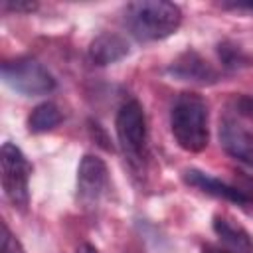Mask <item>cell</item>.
<instances>
[{
	"label": "cell",
	"instance_id": "18",
	"mask_svg": "<svg viewBox=\"0 0 253 253\" xmlns=\"http://www.w3.org/2000/svg\"><path fill=\"white\" fill-rule=\"evenodd\" d=\"M202 253H233V251H229L227 247H219V245H204L202 247Z\"/></svg>",
	"mask_w": 253,
	"mask_h": 253
},
{
	"label": "cell",
	"instance_id": "14",
	"mask_svg": "<svg viewBox=\"0 0 253 253\" xmlns=\"http://www.w3.org/2000/svg\"><path fill=\"white\" fill-rule=\"evenodd\" d=\"M0 253H24L20 241L12 235L6 223H2V239H0Z\"/></svg>",
	"mask_w": 253,
	"mask_h": 253
},
{
	"label": "cell",
	"instance_id": "6",
	"mask_svg": "<svg viewBox=\"0 0 253 253\" xmlns=\"http://www.w3.org/2000/svg\"><path fill=\"white\" fill-rule=\"evenodd\" d=\"M107 186H109L107 164L95 154H85L77 168V194L81 204L95 206L99 198L105 194Z\"/></svg>",
	"mask_w": 253,
	"mask_h": 253
},
{
	"label": "cell",
	"instance_id": "2",
	"mask_svg": "<svg viewBox=\"0 0 253 253\" xmlns=\"http://www.w3.org/2000/svg\"><path fill=\"white\" fill-rule=\"evenodd\" d=\"M170 130L180 148L202 152L208 146V107L196 93H180L170 109Z\"/></svg>",
	"mask_w": 253,
	"mask_h": 253
},
{
	"label": "cell",
	"instance_id": "15",
	"mask_svg": "<svg viewBox=\"0 0 253 253\" xmlns=\"http://www.w3.org/2000/svg\"><path fill=\"white\" fill-rule=\"evenodd\" d=\"M2 6L4 10H10V12H34L38 8L36 2H4Z\"/></svg>",
	"mask_w": 253,
	"mask_h": 253
},
{
	"label": "cell",
	"instance_id": "5",
	"mask_svg": "<svg viewBox=\"0 0 253 253\" xmlns=\"http://www.w3.org/2000/svg\"><path fill=\"white\" fill-rule=\"evenodd\" d=\"M117 138L130 162H140L146 148V119L142 105L136 99H130L121 105L115 119Z\"/></svg>",
	"mask_w": 253,
	"mask_h": 253
},
{
	"label": "cell",
	"instance_id": "7",
	"mask_svg": "<svg viewBox=\"0 0 253 253\" xmlns=\"http://www.w3.org/2000/svg\"><path fill=\"white\" fill-rule=\"evenodd\" d=\"M219 142L231 158L253 168V132H249L237 119L223 117L219 121Z\"/></svg>",
	"mask_w": 253,
	"mask_h": 253
},
{
	"label": "cell",
	"instance_id": "3",
	"mask_svg": "<svg viewBox=\"0 0 253 253\" xmlns=\"http://www.w3.org/2000/svg\"><path fill=\"white\" fill-rule=\"evenodd\" d=\"M4 83L26 97L47 95L55 89L53 75L34 57H18L2 65Z\"/></svg>",
	"mask_w": 253,
	"mask_h": 253
},
{
	"label": "cell",
	"instance_id": "8",
	"mask_svg": "<svg viewBox=\"0 0 253 253\" xmlns=\"http://www.w3.org/2000/svg\"><path fill=\"white\" fill-rule=\"evenodd\" d=\"M168 73L174 79L190 81V83H198V85H211L219 79V73L194 49H188L182 55H178L168 65Z\"/></svg>",
	"mask_w": 253,
	"mask_h": 253
},
{
	"label": "cell",
	"instance_id": "13",
	"mask_svg": "<svg viewBox=\"0 0 253 253\" xmlns=\"http://www.w3.org/2000/svg\"><path fill=\"white\" fill-rule=\"evenodd\" d=\"M217 55H219V61L225 69H239V67H245L249 65V57L245 55V51L231 43V42H223L217 45Z\"/></svg>",
	"mask_w": 253,
	"mask_h": 253
},
{
	"label": "cell",
	"instance_id": "4",
	"mask_svg": "<svg viewBox=\"0 0 253 253\" xmlns=\"http://www.w3.org/2000/svg\"><path fill=\"white\" fill-rule=\"evenodd\" d=\"M0 164H2L4 196L10 200L14 208L26 210L30 204V174H32V166L28 158L16 144L4 142L0 150Z\"/></svg>",
	"mask_w": 253,
	"mask_h": 253
},
{
	"label": "cell",
	"instance_id": "11",
	"mask_svg": "<svg viewBox=\"0 0 253 253\" xmlns=\"http://www.w3.org/2000/svg\"><path fill=\"white\" fill-rule=\"evenodd\" d=\"M213 231L229 251L253 253V237L245 231V227H241L233 219L223 217V215H215L213 217Z\"/></svg>",
	"mask_w": 253,
	"mask_h": 253
},
{
	"label": "cell",
	"instance_id": "19",
	"mask_svg": "<svg viewBox=\"0 0 253 253\" xmlns=\"http://www.w3.org/2000/svg\"><path fill=\"white\" fill-rule=\"evenodd\" d=\"M75 253H99V251H97L93 245L83 243V245H79V247H77V251H75Z\"/></svg>",
	"mask_w": 253,
	"mask_h": 253
},
{
	"label": "cell",
	"instance_id": "10",
	"mask_svg": "<svg viewBox=\"0 0 253 253\" xmlns=\"http://www.w3.org/2000/svg\"><path fill=\"white\" fill-rule=\"evenodd\" d=\"M128 55V43L119 34H101L89 45V59L95 65H109Z\"/></svg>",
	"mask_w": 253,
	"mask_h": 253
},
{
	"label": "cell",
	"instance_id": "1",
	"mask_svg": "<svg viewBox=\"0 0 253 253\" xmlns=\"http://www.w3.org/2000/svg\"><path fill=\"white\" fill-rule=\"evenodd\" d=\"M125 24L140 42H156L172 36L182 24V10L166 0L130 2L125 8Z\"/></svg>",
	"mask_w": 253,
	"mask_h": 253
},
{
	"label": "cell",
	"instance_id": "16",
	"mask_svg": "<svg viewBox=\"0 0 253 253\" xmlns=\"http://www.w3.org/2000/svg\"><path fill=\"white\" fill-rule=\"evenodd\" d=\"M235 107L241 115H247V117H253V97H241L235 101Z\"/></svg>",
	"mask_w": 253,
	"mask_h": 253
},
{
	"label": "cell",
	"instance_id": "12",
	"mask_svg": "<svg viewBox=\"0 0 253 253\" xmlns=\"http://www.w3.org/2000/svg\"><path fill=\"white\" fill-rule=\"evenodd\" d=\"M59 123H61V113L49 101L40 103L38 107H34L32 113H30V117H28V128H30V132H47V130L55 128Z\"/></svg>",
	"mask_w": 253,
	"mask_h": 253
},
{
	"label": "cell",
	"instance_id": "9",
	"mask_svg": "<svg viewBox=\"0 0 253 253\" xmlns=\"http://www.w3.org/2000/svg\"><path fill=\"white\" fill-rule=\"evenodd\" d=\"M182 178H184V182L188 186L198 188L204 194H210V196H215V198H223L227 202L241 204V206L251 202V196L245 190H241L237 186H231V184H225L219 178H213V176H210V174H206L202 170H196V168L184 170Z\"/></svg>",
	"mask_w": 253,
	"mask_h": 253
},
{
	"label": "cell",
	"instance_id": "17",
	"mask_svg": "<svg viewBox=\"0 0 253 253\" xmlns=\"http://www.w3.org/2000/svg\"><path fill=\"white\" fill-rule=\"evenodd\" d=\"M223 8H233V10H249V12H253V2H233V4H223Z\"/></svg>",
	"mask_w": 253,
	"mask_h": 253
}]
</instances>
